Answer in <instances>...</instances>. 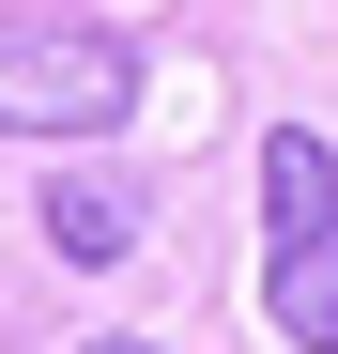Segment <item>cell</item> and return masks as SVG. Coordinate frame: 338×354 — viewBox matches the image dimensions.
<instances>
[{
	"label": "cell",
	"mask_w": 338,
	"mask_h": 354,
	"mask_svg": "<svg viewBox=\"0 0 338 354\" xmlns=\"http://www.w3.org/2000/svg\"><path fill=\"white\" fill-rule=\"evenodd\" d=\"M31 216H46V247H62V262H123L154 201H139V185H108V169H62V185H46Z\"/></svg>",
	"instance_id": "3957f363"
},
{
	"label": "cell",
	"mask_w": 338,
	"mask_h": 354,
	"mask_svg": "<svg viewBox=\"0 0 338 354\" xmlns=\"http://www.w3.org/2000/svg\"><path fill=\"white\" fill-rule=\"evenodd\" d=\"M139 46L108 16H0V139H123Z\"/></svg>",
	"instance_id": "6da1fadb"
},
{
	"label": "cell",
	"mask_w": 338,
	"mask_h": 354,
	"mask_svg": "<svg viewBox=\"0 0 338 354\" xmlns=\"http://www.w3.org/2000/svg\"><path fill=\"white\" fill-rule=\"evenodd\" d=\"M261 324L292 354H338V154L308 124L261 139Z\"/></svg>",
	"instance_id": "7a4b0ae2"
},
{
	"label": "cell",
	"mask_w": 338,
	"mask_h": 354,
	"mask_svg": "<svg viewBox=\"0 0 338 354\" xmlns=\"http://www.w3.org/2000/svg\"><path fill=\"white\" fill-rule=\"evenodd\" d=\"M92 354H154V339H92Z\"/></svg>",
	"instance_id": "277c9868"
}]
</instances>
